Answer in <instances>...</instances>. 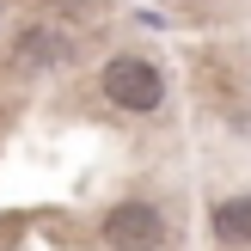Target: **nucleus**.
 Wrapping results in <instances>:
<instances>
[{
	"instance_id": "f257e3e1",
	"label": "nucleus",
	"mask_w": 251,
	"mask_h": 251,
	"mask_svg": "<svg viewBox=\"0 0 251 251\" xmlns=\"http://www.w3.org/2000/svg\"><path fill=\"white\" fill-rule=\"evenodd\" d=\"M98 92H104L117 110H129V117H147V110L166 104V74H159L147 55H110L104 74H98Z\"/></svg>"
},
{
	"instance_id": "7ed1b4c3",
	"label": "nucleus",
	"mask_w": 251,
	"mask_h": 251,
	"mask_svg": "<svg viewBox=\"0 0 251 251\" xmlns=\"http://www.w3.org/2000/svg\"><path fill=\"white\" fill-rule=\"evenodd\" d=\"M215 239L221 245H251V196H227L215 208Z\"/></svg>"
},
{
	"instance_id": "f03ea898",
	"label": "nucleus",
	"mask_w": 251,
	"mask_h": 251,
	"mask_svg": "<svg viewBox=\"0 0 251 251\" xmlns=\"http://www.w3.org/2000/svg\"><path fill=\"white\" fill-rule=\"evenodd\" d=\"M104 245L110 251H159V239H166V215H159L147 196H129V202L104 208Z\"/></svg>"
},
{
	"instance_id": "20e7f679",
	"label": "nucleus",
	"mask_w": 251,
	"mask_h": 251,
	"mask_svg": "<svg viewBox=\"0 0 251 251\" xmlns=\"http://www.w3.org/2000/svg\"><path fill=\"white\" fill-rule=\"evenodd\" d=\"M68 55V43H61V31H43V25H25V37H19V68H49V61H61Z\"/></svg>"
}]
</instances>
